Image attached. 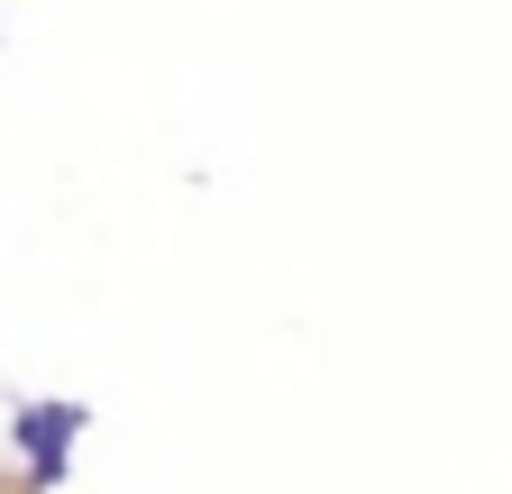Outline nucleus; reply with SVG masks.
<instances>
[{
	"instance_id": "f257e3e1",
	"label": "nucleus",
	"mask_w": 512,
	"mask_h": 494,
	"mask_svg": "<svg viewBox=\"0 0 512 494\" xmlns=\"http://www.w3.org/2000/svg\"><path fill=\"white\" fill-rule=\"evenodd\" d=\"M83 403H19L10 412V440L28 449V485L37 494H55L64 476H74V440H83Z\"/></svg>"
}]
</instances>
